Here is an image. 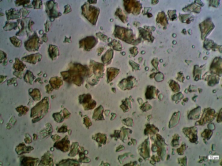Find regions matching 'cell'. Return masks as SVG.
Masks as SVG:
<instances>
[{"instance_id":"cell-1","label":"cell","mask_w":222,"mask_h":166,"mask_svg":"<svg viewBox=\"0 0 222 166\" xmlns=\"http://www.w3.org/2000/svg\"><path fill=\"white\" fill-rule=\"evenodd\" d=\"M82 14L93 25L96 24L100 12L98 8L85 3L81 7Z\"/></svg>"},{"instance_id":"cell-2","label":"cell","mask_w":222,"mask_h":166,"mask_svg":"<svg viewBox=\"0 0 222 166\" xmlns=\"http://www.w3.org/2000/svg\"><path fill=\"white\" fill-rule=\"evenodd\" d=\"M98 42L97 39L93 36L87 37L79 41L80 48H83L86 50L89 51Z\"/></svg>"},{"instance_id":"cell-3","label":"cell","mask_w":222,"mask_h":166,"mask_svg":"<svg viewBox=\"0 0 222 166\" xmlns=\"http://www.w3.org/2000/svg\"><path fill=\"white\" fill-rule=\"evenodd\" d=\"M51 46L50 49H49V53L51 58L53 59L58 55L59 52L57 47L53 45Z\"/></svg>"}]
</instances>
